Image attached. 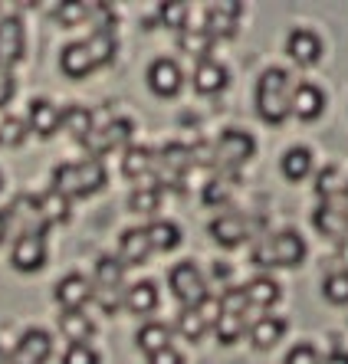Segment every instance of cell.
<instances>
[{
	"mask_svg": "<svg viewBox=\"0 0 348 364\" xmlns=\"http://www.w3.org/2000/svg\"><path fill=\"white\" fill-rule=\"evenodd\" d=\"M105 181H109V171H105L102 161H95V158L69 161L53 171V191L63 194L66 200H76V197H89L95 191H102Z\"/></svg>",
	"mask_w": 348,
	"mask_h": 364,
	"instance_id": "obj_1",
	"label": "cell"
},
{
	"mask_svg": "<svg viewBox=\"0 0 348 364\" xmlns=\"http://www.w3.org/2000/svg\"><path fill=\"white\" fill-rule=\"evenodd\" d=\"M289 76L283 69H266L256 82V112L266 125H283L289 119Z\"/></svg>",
	"mask_w": 348,
	"mask_h": 364,
	"instance_id": "obj_2",
	"label": "cell"
},
{
	"mask_svg": "<svg viewBox=\"0 0 348 364\" xmlns=\"http://www.w3.org/2000/svg\"><path fill=\"white\" fill-rule=\"evenodd\" d=\"M306 259V240L299 237L296 230H280V233H273L266 237L263 243L253 246V263L256 266H299Z\"/></svg>",
	"mask_w": 348,
	"mask_h": 364,
	"instance_id": "obj_3",
	"label": "cell"
},
{
	"mask_svg": "<svg viewBox=\"0 0 348 364\" xmlns=\"http://www.w3.org/2000/svg\"><path fill=\"white\" fill-rule=\"evenodd\" d=\"M213 335L221 345H233L246 331V299L243 289L230 286L221 299H217V318H213Z\"/></svg>",
	"mask_w": 348,
	"mask_h": 364,
	"instance_id": "obj_4",
	"label": "cell"
},
{
	"mask_svg": "<svg viewBox=\"0 0 348 364\" xmlns=\"http://www.w3.org/2000/svg\"><path fill=\"white\" fill-rule=\"evenodd\" d=\"M95 296L99 299V305L105 309V315L119 312L122 299H125V263H122L119 256H102L99 259V266H95Z\"/></svg>",
	"mask_w": 348,
	"mask_h": 364,
	"instance_id": "obj_5",
	"label": "cell"
},
{
	"mask_svg": "<svg viewBox=\"0 0 348 364\" xmlns=\"http://www.w3.org/2000/svg\"><path fill=\"white\" fill-rule=\"evenodd\" d=\"M168 286L184 309H201V305L211 299V289H207L204 272L197 269L194 263H178L174 266L171 276H168Z\"/></svg>",
	"mask_w": 348,
	"mask_h": 364,
	"instance_id": "obj_6",
	"label": "cell"
},
{
	"mask_svg": "<svg viewBox=\"0 0 348 364\" xmlns=\"http://www.w3.org/2000/svg\"><path fill=\"white\" fill-rule=\"evenodd\" d=\"M132 135H135V125L125 119H115L102 128H93V132L83 138V144H85V151H89V158L102 161V154L115 151V148H125V144L132 141Z\"/></svg>",
	"mask_w": 348,
	"mask_h": 364,
	"instance_id": "obj_7",
	"label": "cell"
},
{
	"mask_svg": "<svg viewBox=\"0 0 348 364\" xmlns=\"http://www.w3.org/2000/svg\"><path fill=\"white\" fill-rule=\"evenodd\" d=\"M10 263L20 272H40L46 266V237H43V230H26L14 240Z\"/></svg>",
	"mask_w": 348,
	"mask_h": 364,
	"instance_id": "obj_8",
	"label": "cell"
},
{
	"mask_svg": "<svg viewBox=\"0 0 348 364\" xmlns=\"http://www.w3.org/2000/svg\"><path fill=\"white\" fill-rule=\"evenodd\" d=\"M253 138L246 135V132H237V128H227L217 144H213V164H221V168H240L253 158Z\"/></svg>",
	"mask_w": 348,
	"mask_h": 364,
	"instance_id": "obj_9",
	"label": "cell"
},
{
	"mask_svg": "<svg viewBox=\"0 0 348 364\" xmlns=\"http://www.w3.org/2000/svg\"><path fill=\"white\" fill-rule=\"evenodd\" d=\"M53 355V338L50 331L30 328L20 335V341L10 351V364H46Z\"/></svg>",
	"mask_w": 348,
	"mask_h": 364,
	"instance_id": "obj_10",
	"label": "cell"
},
{
	"mask_svg": "<svg viewBox=\"0 0 348 364\" xmlns=\"http://www.w3.org/2000/svg\"><path fill=\"white\" fill-rule=\"evenodd\" d=\"M26 53V30L20 17L0 20V69H14Z\"/></svg>",
	"mask_w": 348,
	"mask_h": 364,
	"instance_id": "obj_11",
	"label": "cell"
},
{
	"mask_svg": "<svg viewBox=\"0 0 348 364\" xmlns=\"http://www.w3.org/2000/svg\"><path fill=\"white\" fill-rule=\"evenodd\" d=\"M181 85H184V73L174 60H154L148 66V89H152L158 99H174L181 92Z\"/></svg>",
	"mask_w": 348,
	"mask_h": 364,
	"instance_id": "obj_12",
	"label": "cell"
},
{
	"mask_svg": "<svg viewBox=\"0 0 348 364\" xmlns=\"http://www.w3.org/2000/svg\"><path fill=\"white\" fill-rule=\"evenodd\" d=\"M53 296H56V302H60L66 312H76L85 302H93L95 286L85 279V276H79V272H69V276H63V279L56 282Z\"/></svg>",
	"mask_w": 348,
	"mask_h": 364,
	"instance_id": "obj_13",
	"label": "cell"
},
{
	"mask_svg": "<svg viewBox=\"0 0 348 364\" xmlns=\"http://www.w3.org/2000/svg\"><path fill=\"white\" fill-rule=\"evenodd\" d=\"M289 112L302 122H315L325 112V92L315 82H299L289 95Z\"/></svg>",
	"mask_w": 348,
	"mask_h": 364,
	"instance_id": "obj_14",
	"label": "cell"
},
{
	"mask_svg": "<svg viewBox=\"0 0 348 364\" xmlns=\"http://www.w3.org/2000/svg\"><path fill=\"white\" fill-rule=\"evenodd\" d=\"M286 53L299 66H315V63L322 60V40L312 30H292L286 40Z\"/></svg>",
	"mask_w": 348,
	"mask_h": 364,
	"instance_id": "obj_15",
	"label": "cell"
},
{
	"mask_svg": "<svg viewBox=\"0 0 348 364\" xmlns=\"http://www.w3.org/2000/svg\"><path fill=\"white\" fill-rule=\"evenodd\" d=\"M60 122H63V109H56V105L46 99H36L33 105H30V112H26V128L40 138L56 135V132H60Z\"/></svg>",
	"mask_w": 348,
	"mask_h": 364,
	"instance_id": "obj_16",
	"label": "cell"
},
{
	"mask_svg": "<svg viewBox=\"0 0 348 364\" xmlns=\"http://www.w3.org/2000/svg\"><path fill=\"white\" fill-rule=\"evenodd\" d=\"M243 289V299H246V309H256V312H266L273 305L280 302V282L270 279V276H253V279L246 282Z\"/></svg>",
	"mask_w": 348,
	"mask_h": 364,
	"instance_id": "obj_17",
	"label": "cell"
},
{
	"mask_svg": "<svg viewBox=\"0 0 348 364\" xmlns=\"http://www.w3.org/2000/svg\"><path fill=\"white\" fill-rule=\"evenodd\" d=\"M237 20H240V4H211L204 30L213 40H230L237 33Z\"/></svg>",
	"mask_w": 348,
	"mask_h": 364,
	"instance_id": "obj_18",
	"label": "cell"
},
{
	"mask_svg": "<svg viewBox=\"0 0 348 364\" xmlns=\"http://www.w3.org/2000/svg\"><path fill=\"white\" fill-rule=\"evenodd\" d=\"M207 233H211V237L217 240L223 250H233V246H240L246 240L250 227H246V220H243V217H237V213H221L217 220H211Z\"/></svg>",
	"mask_w": 348,
	"mask_h": 364,
	"instance_id": "obj_19",
	"label": "cell"
},
{
	"mask_svg": "<svg viewBox=\"0 0 348 364\" xmlns=\"http://www.w3.org/2000/svg\"><path fill=\"white\" fill-rule=\"evenodd\" d=\"M158 302H162V296H158V286H154L152 279L132 282V286L125 289V299H122V305H125L132 315H152V312H158Z\"/></svg>",
	"mask_w": 348,
	"mask_h": 364,
	"instance_id": "obj_20",
	"label": "cell"
},
{
	"mask_svg": "<svg viewBox=\"0 0 348 364\" xmlns=\"http://www.w3.org/2000/svg\"><path fill=\"white\" fill-rule=\"evenodd\" d=\"M60 69H63V76H69V79H85L89 73H93L95 63H93V56H89L85 40L83 43H66V46H63Z\"/></svg>",
	"mask_w": 348,
	"mask_h": 364,
	"instance_id": "obj_21",
	"label": "cell"
},
{
	"mask_svg": "<svg viewBox=\"0 0 348 364\" xmlns=\"http://www.w3.org/2000/svg\"><path fill=\"white\" fill-rule=\"evenodd\" d=\"M187 168H191V151L184 144H168L162 158H154V171H162V178H168L164 184H178Z\"/></svg>",
	"mask_w": 348,
	"mask_h": 364,
	"instance_id": "obj_22",
	"label": "cell"
},
{
	"mask_svg": "<svg viewBox=\"0 0 348 364\" xmlns=\"http://www.w3.org/2000/svg\"><path fill=\"white\" fill-rule=\"evenodd\" d=\"M312 223L322 237H348V207H339L335 200L322 203L312 213Z\"/></svg>",
	"mask_w": 348,
	"mask_h": 364,
	"instance_id": "obj_23",
	"label": "cell"
},
{
	"mask_svg": "<svg viewBox=\"0 0 348 364\" xmlns=\"http://www.w3.org/2000/svg\"><path fill=\"white\" fill-rule=\"evenodd\" d=\"M227 69L221 66L217 60H204L194 66V89L201 95H217L227 89Z\"/></svg>",
	"mask_w": 348,
	"mask_h": 364,
	"instance_id": "obj_24",
	"label": "cell"
},
{
	"mask_svg": "<svg viewBox=\"0 0 348 364\" xmlns=\"http://www.w3.org/2000/svg\"><path fill=\"white\" fill-rule=\"evenodd\" d=\"M213 318H217V315L207 312V302L201 305V309H181L178 312V331L187 341H201L207 335V328L213 325Z\"/></svg>",
	"mask_w": 348,
	"mask_h": 364,
	"instance_id": "obj_25",
	"label": "cell"
},
{
	"mask_svg": "<svg viewBox=\"0 0 348 364\" xmlns=\"http://www.w3.org/2000/svg\"><path fill=\"white\" fill-rule=\"evenodd\" d=\"M152 256V243H148V233L144 230H125L119 240V259L125 266H142L144 259Z\"/></svg>",
	"mask_w": 348,
	"mask_h": 364,
	"instance_id": "obj_26",
	"label": "cell"
},
{
	"mask_svg": "<svg viewBox=\"0 0 348 364\" xmlns=\"http://www.w3.org/2000/svg\"><path fill=\"white\" fill-rule=\"evenodd\" d=\"M60 331H63V338H69V345H89L95 325L83 309H76V312H63L60 315Z\"/></svg>",
	"mask_w": 348,
	"mask_h": 364,
	"instance_id": "obj_27",
	"label": "cell"
},
{
	"mask_svg": "<svg viewBox=\"0 0 348 364\" xmlns=\"http://www.w3.org/2000/svg\"><path fill=\"white\" fill-rule=\"evenodd\" d=\"M246 335H250V341H253V348H273L276 341L286 335V322L283 318H276V315H263V318H256L250 328H246Z\"/></svg>",
	"mask_w": 348,
	"mask_h": 364,
	"instance_id": "obj_28",
	"label": "cell"
},
{
	"mask_svg": "<svg viewBox=\"0 0 348 364\" xmlns=\"http://www.w3.org/2000/svg\"><path fill=\"white\" fill-rule=\"evenodd\" d=\"M148 233V243H152V253H171V250H178L181 243V227L174 220H154L152 227H144Z\"/></svg>",
	"mask_w": 348,
	"mask_h": 364,
	"instance_id": "obj_29",
	"label": "cell"
},
{
	"mask_svg": "<svg viewBox=\"0 0 348 364\" xmlns=\"http://www.w3.org/2000/svg\"><path fill=\"white\" fill-rule=\"evenodd\" d=\"M122 174L128 181H144L148 174H154V151L148 148H128L122 158Z\"/></svg>",
	"mask_w": 348,
	"mask_h": 364,
	"instance_id": "obj_30",
	"label": "cell"
},
{
	"mask_svg": "<svg viewBox=\"0 0 348 364\" xmlns=\"http://www.w3.org/2000/svg\"><path fill=\"white\" fill-rule=\"evenodd\" d=\"M135 345L144 355H154V351H162V348L171 345V328L164 322H144L135 335Z\"/></svg>",
	"mask_w": 348,
	"mask_h": 364,
	"instance_id": "obj_31",
	"label": "cell"
},
{
	"mask_svg": "<svg viewBox=\"0 0 348 364\" xmlns=\"http://www.w3.org/2000/svg\"><path fill=\"white\" fill-rule=\"evenodd\" d=\"M178 43H181V50H184L187 56H197V63L211 60V46H213V36L207 33L204 26H187V30H181Z\"/></svg>",
	"mask_w": 348,
	"mask_h": 364,
	"instance_id": "obj_32",
	"label": "cell"
},
{
	"mask_svg": "<svg viewBox=\"0 0 348 364\" xmlns=\"http://www.w3.org/2000/svg\"><path fill=\"white\" fill-rule=\"evenodd\" d=\"M85 46H89V56H93L95 69L109 66V63L115 60V50H119V43H115V33H112V30H93V36L85 40Z\"/></svg>",
	"mask_w": 348,
	"mask_h": 364,
	"instance_id": "obj_33",
	"label": "cell"
},
{
	"mask_svg": "<svg viewBox=\"0 0 348 364\" xmlns=\"http://www.w3.org/2000/svg\"><path fill=\"white\" fill-rule=\"evenodd\" d=\"M280 171H283V178L286 181L309 178V171H312V151H309V148H289V151L283 154Z\"/></svg>",
	"mask_w": 348,
	"mask_h": 364,
	"instance_id": "obj_34",
	"label": "cell"
},
{
	"mask_svg": "<svg viewBox=\"0 0 348 364\" xmlns=\"http://www.w3.org/2000/svg\"><path fill=\"white\" fill-rule=\"evenodd\" d=\"M60 128H66L69 135L83 141V138L95 128V125H93V112L85 109V105H66V109H63V122H60Z\"/></svg>",
	"mask_w": 348,
	"mask_h": 364,
	"instance_id": "obj_35",
	"label": "cell"
},
{
	"mask_svg": "<svg viewBox=\"0 0 348 364\" xmlns=\"http://www.w3.org/2000/svg\"><path fill=\"white\" fill-rule=\"evenodd\" d=\"M40 213H43V223H46V227H50V223H63V220H69V200L50 187V191L40 197Z\"/></svg>",
	"mask_w": 348,
	"mask_h": 364,
	"instance_id": "obj_36",
	"label": "cell"
},
{
	"mask_svg": "<svg viewBox=\"0 0 348 364\" xmlns=\"http://www.w3.org/2000/svg\"><path fill=\"white\" fill-rule=\"evenodd\" d=\"M322 292L332 305H348V269H339V272H332V276H325Z\"/></svg>",
	"mask_w": 348,
	"mask_h": 364,
	"instance_id": "obj_37",
	"label": "cell"
},
{
	"mask_svg": "<svg viewBox=\"0 0 348 364\" xmlns=\"http://www.w3.org/2000/svg\"><path fill=\"white\" fill-rule=\"evenodd\" d=\"M128 207L135 213H154L162 207V187H138L135 194L128 197Z\"/></svg>",
	"mask_w": 348,
	"mask_h": 364,
	"instance_id": "obj_38",
	"label": "cell"
},
{
	"mask_svg": "<svg viewBox=\"0 0 348 364\" xmlns=\"http://www.w3.org/2000/svg\"><path fill=\"white\" fill-rule=\"evenodd\" d=\"M315 191H319V197H322L325 203H332L339 194H345V184H342L339 168H325L322 174H319V181H315Z\"/></svg>",
	"mask_w": 348,
	"mask_h": 364,
	"instance_id": "obj_39",
	"label": "cell"
},
{
	"mask_svg": "<svg viewBox=\"0 0 348 364\" xmlns=\"http://www.w3.org/2000/svg\"><path fill=\"white\" fill-rule=\"evenodd\" d=\"M26 122L20 119H0V148H17V144H23L26 138Z\"/></svg>",
	"mask_w": 348,
	"mask_h": 364,
	"instance_id": "obj_40",
	"label": "cell"
},
{
	"mask_svg": "<svg viewBox=\"0 0 348 364\" xmlns=\"http://www.w3.org/2000/svg\"><path fill=\"white\" fill-rule=\"evenodd\" d=\"M158 17L168 30H187V4H162Z\"/></svg>",
	"mask_w": 348,
	"mask_h": 364,
	"instance_id": "obj_41",
	"label": "cell"
},
{
	"mask_svg": "<svg viewBox=\"0 0 348 364\" xmlns=\"http://www.w3.org/2000/svg\"><path fill=\"white\" fill-rule=\"evenodd\" d=\"M227 197H230V181L227 178H213L211 184L204 187V203H211V207L227 203Z\"/></svg>",
	"mask_w": 348,
	"mask_h": 364,
	"instance_id": "obj_42",
	"label": "cell"
},
{
	"mask_svg": "<svg viewBox=\"0 0 348 364\" xmlns=\"http://www.w3.org/2000/svg\"><path fill=\"white\" fill-rule=\"evenodd\" d=\"M89 17V7L85 4H60L56 7V20H60L63 26H76L79 20Z\"/></svg>",
	"mask_w": 348,
	"mask_h": 364,
	"instance_id": "obj_43",
	"label": "cell"
},
{
	"mask_svg": "<svg viewBox=\"0 0 348 364\" xmlns=\"http://www.w3.org/2000/svg\"><path fill=\"white\" fill-rule=\"evenodd\" d=\"M63 364H99V355L93 351V345H69Z\"/></svg>",
	"mask_w": 348,
	"mask_h": 364,
	"instance_id": "obj_44",
	"label": "cell"
},
{
	"mask_svg": "<svg viewBox=\"0 0 348 364\" xmlns=\"http://www.w3.org/2000/svg\"><path fill=\"white\" fill-rule=\"evenodd\" d=\"M283 364H322V355H319L312 345H296Z\"/></svg>",
	"mask_w": 348,
	"mask_h": 364,
	"instance_id": "obj_45",
	"label": "cell"
},
{
	"mask_svg": "<svg viewBox=\"0 0 348 364\" xmlns=\"http://www.w3.org/2000/svg\"><path fill=\"white\" fill-rule=\"evenodd\" d=\"M148 364H184V358H181L178 348H162V351H154V355H148Z\"/></svg>",
	"mask_w": 348,
	"mask_h": 364,
	"instance_id": "obj_46",
	"label": "cell"
},
{
	"mask_svg": "<svg viewBox=\"0 0 348 364\" xmlns=\"http://www.w3.org/2000/svg\"><path fill=\"white\" fill-rule=\"evenodd\" d=\"M14 89H17V82H14V73H10V69H0V109H4V105L14 99Z\"/></svg>",
	"mask_w": 348,
	"mask_h": 364,
	"instance_id": "obj_47",
	"label": "cell"
},
{
	"mask_svg": "<svg viewBox=\"0 0 348 364\" xmlns=\"http://www.w3.org/2000/svg\"><path fill=\"white\" fill-rule=\"evenodd\" d=\"M322 364H348V355H345V351H339V348H335V351H332V355L325 358Z\"/></svg>",
	"mask_w": 348,
	"mask_h": 364,
	"instance_id": "obj_48",
	"label": "cell"
},
{
	"mask_svg": "<svg viewBox=\"0 0 348 364\" xmlns=\"http://www.w3.org/2000/svg\"><path fill=\"white\" fill-rule=\"evenodd\" d=\"M10 233V220H7V210L0 213V243H4V237Z\"/></svg>",
	"mask_w": 348,
	"mask_h": 364,
	"instance_id": "obj_49",
	"label": "cell"
},
{
	"mask_svg": "<svg viewBox=\"0 0 348 364\" xmlns=\"http://www.w3.org/2000/svg\"><path fill=\"white\" fill-rule=\"evenodd\" d=\"M0 364H10V355L4 351V348H0Z\"/></svg>",
	"mask_w": 348,
	"mask_h": 364,
	"instance_id": "obj_50",
	"label": "cell"
},
{
	"mask_svg": "<svg viewBox=\"0 0 348 364\" xmlns=\"http://www.w3.org/2000/svg\"><path fill=\"white\" fill-rule=\"evenodd\" d=\"M0 187H4V174H0Z\"/></svg>",
	"mask_w": 348,
	"mask_h": 364,
	"instance_id": "obj_51",
	"label": "cell"
},
{
	"mask_svg": "<svg viewBox=\"0 0 348 364\" xmlns=\"http://www.w3.org/2000/svg\"><path fill=\"white\" fill-rule=\"evenodd\" d=\"M345 194H348V187H345Z\"/></svg>",
	"mask_w": 348,
	"mask_h": 364,
	"instance_id": "obj_52",
	"label": "cell"
}]
</instances>
